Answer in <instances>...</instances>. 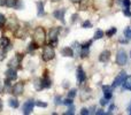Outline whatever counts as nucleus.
Listing matches in <instances>:
<instances>
[{"instance_id": "4c0bfd02", "label": "nucleus", "mask_w": 131, "mask_h": 115, "mask_svg": "<svg viewBox=\"0 0 131 115\" xmlns=\"http://www.w3.org/2000/svg\"><path fill=\"white\" fill-rule=\"evenodd\" d=\"M100 104H101L102 106H105V105H107V99H106V98H104V99H101V100H100Z\"/></svg>"}, {"instance_id": "f257e3e1", "label": "nucleus", "mask_w": 131, "mask_h": 115, "mask_svg": "<svg viewBox=\"0 0 131 115\" xmlns=\"http://www.w3.org/2000/svg\"><path fill=\"white\" fill-rule=\"evenodd\" d=\"M34 38H35V41H36L37 45L44 44V41H45V30H44L41 27H38L36 30H35Z\"/></svg>"}, {"instance_id": "423d86ee", "label": "nucleus", "mask_w": 131, "mask_h": 115, "mask_svg": "<svg viewBox=\"0 0 131 115\" xmlns=\"http://www.w3.org/2000/svg\"><path fill=\"white\" fill-rule=\"evenodd\" d=\"M34 106H35V102L34 100H28L24 105H23V113L24 114H30L34 109Z\"/></svg>"}, {"instance_id": "37998d69", "label": "nucleus", "mask_w": 131, "mask_h": 115, "mask_svg": "<svg viewBox=\"0 0 131 115\" xmlns=\"http://www.w3.org/2000/svg\"><path fill=\"white\" fill-rule=\"evenodd\" d=\"M1 108H2V101L0 100V111H1Z\"/></svg>"}, {"instance_id": "72a5a7b5", "label": "nucleus", "mask_w": 131, "mask_h": 115, "mask_svg": "<svg viewBox=\"0 0 131 115\" xmlns=\"http://www.w3.org/2000/svg\"><path fill=\"white\" fill-rule=\"evenodd\" d=\"M102 90H104V92H108V91H112V89L107 85H104L102 86Z\"/></svg>"}, {"instance_id": "5701e85b", "label": "nucleus", "mask_w": 131, "mask_h": 115, "mask_svg": "<svg viewBox=\"0 0 131 115\" xmlns=\"http://www.w3.org/2000/svg\"><path fill=\"white\" fill-rule=\"evenodd\" d=\"M6 23V17H5V15L4 14H1L0 13V28L1 27H4V24Z\"/></svg>"}, {"instance_id": "473e14b6", "label": "nucleus", "mask_w": 131, "mask_h": 115, "mask_svg": "<svg viewBox=\"0 0 131 115\" xmlns=\"http://www.w3.org/2000/svg\"><path fill=\"white\" fill-rule=\"evenodd\" d=\"M74 111H75L74 106H71V107H70L69 109H68V112H66V114H69V115H70V114H74V113H75Z\"/></svg>"}, {"instance_id": "aec40b11", "label": "nucleus", "mask_w": 131, "mask_h": 115, "mask_svg": "<svg viewBox=\"0 0 131 115\" xmlns=\"http://www.w3.org/2000/svg\"><path fill=\"white\" fill-rule=\"evenodd\" d=\"M5 5L7 7H16V0H5Z\"/></svg>"}, {"instance_id": "49530a36", "label": "nucleus", "mask_w": 131, "mask_h": 115, "mask_svg": "<svg viewBox=\"0 0 131 115\" xmlns=\"http://www.w3.org/2000/svg\"><path fill=\"white\" fill-rule=\"evenodd\" d=\"M51 1H53V2H58V1H60V0H51Z\"/></svg>"}, {"instance_id": "ddd939ff", "label": "nucleus", "mask_w": 131, "mask_h": 115, "mask_svg": "<svg viewBox=\"0 0 131 115\" xmlns=\"http://www.w3.org/2000/svg\"><path fill=\"white\" fill-rule=\"evenodd\" d=\"M109 58H111V52H109V51H104V52L100 54L99 60L101 61V62H107V61L109 60Z\"/></svg>"}, {"instance_id": "7c9ffc66", "label": "nucleus", "mask_w": 131, "mask_h": 115, "mask_svg": "<svg viewBox=\"0 0 131 115\" xmlns=\"http://www.w3.org/2000/svg\"><path fill=\"white\" fill-rule=\"evenodd\" d=\"M122 4L124 5V6L127 7V8H129V7H130V5H131V2H130V0H123V1H122Z\"/></svg>"}, {"instance_id": "a18cd8bd", "label": "nucleus", "mask_w": 131, "mask_h": 115, "mask_svg": "<svg viewBox=\"0 0 131 115\" xmlns=\"http://www.w3.org/2000/svg\"><path fill=\"white\" fill-rule=\"evenodd\" d=\"M1 91H2V84L0 83V92H1Z\"/></svg>"}, {"instance_id": "e433bc0d", "label": "nucleus", "mask_w": 131, "mask_h": 115, "mask_svg": "<svg viewBox=\"0 0 131 115\" xmlns=\"http://www.w3.org/2000/svg\"><path fill=\"white\" fill-rule=\"evenodd\" d=\"M55 104H57V105L61 104V98H60V97H55Z\"/></svg>"}, {"instance_id": "dca6fc26", "label": "nucleus", "mask_w": 131, "mask_h": 115, "mask_svg": "<svg viewBox=\"0 0 131 115\" xmlns=\"http://www.w3.org/2000/svg\"><path fill=\"white\" fill-rule=\"evenodd\" d=\"M123 84H124V89H127V90H131V76L125 77Z\"/></svg>"}, {"instance_id": "393cba45", "label": "nucleus", "mask_w": 131, "mask_h": 115, "mask_svg": "<svg viewBox=\"0 0 131 115\" xmlns=\"http://www.w3.org/2000/svg\"><path fill=\"white\" fill-rule=\"evenodd\" d=\"M124 36L127 37V38L131 39V29L130 28H127V29L124 30Z\"/></svg>"}, {"instance_id": "a878e982", "label": "nucleus", "mask_w": 131, "mask_h": 115, "mask_svg": "<svg viewBox=\"0 0 131 115\" xmlns=\"http://www.w3.org/2000/svg\"><path fill=\"white\" fill-rule=\"evenodd\" d=\"M75 96H76V90H75V89H72V90H70L69 91V93H68V98H74Z\"/></svg>"}, {"instance_id": "f704fd0d", "label": "nucleus", "mask_w": 131, "mask_h": 115, "mask_svg": "<svg viewBox=\"0 0 131 115\" xmlns=\"http://www.w3.org/2000/svg\"><path fill=\"white\" fill-rule=\"evenodd\" d=\"M81 114H82V115H88V114H90V112H89L86 108H83V109L81 111Z\"/></svg>"}, {"instance_id": "4be33fe9", "label": "nucleus", "mask_w": 131, "mask_h": 115, "mask_svg": "<svg viewBox=\"0 0 131 115\" xmlns=\"http://www.w3.org/2000/svg\"><path fill=\"white\" fill-rule=\"evenodd\" d=\"M82 58H85L89 55V47H82V53H81Z\"/></svg>"}, {"instance_id": "9d476101", "label": "nucleus", "mask_w": 131, "mask_h": 115, "mask_svg": "<svg viewBox=\"0 0 131 115\" xmlns=\"http://www.w3.org/2000/svg\"><path fill=\"white\" fill-rule=\"evenodd\" d=\"M20 60H21V54H17L14 59H12L10 62H9V66H10V68H13V69H16V68H18Z\"/></svg>"}, {"instance_id": "b1692460", "label": "nucleus", "mask_w": 131, "mask_h": 115, "mask_svg": "<svg viewBox=\"0 0 131 115\" xmlns=\"http://www.w3.org/2000/svg\"><path fill=\"white\" fill-rule=\"evenodd\" d=\"M115 34H116V28H112L111 30H108V31L106 32V35L108 37H112L113 35H115Z\"/></svg>"}, {"instance_id": "58836bf2", "label": "nucleus", "mask_w": 131, "mask_h": 115, "mask_svg": "<svg viewBox=\"0 0 131 115\" xmlns=\"http://www.w3.org/2000/svg\"><path fill=\"white\" fill-rule=\"evenodd\" d=\"M91 44H92V41H91V40L86 41V43H85V44H84V45H83V47H89V46H90Z\"/></svg>"}, {"instance_id": "c756f323", "label": "nucleus", "mask_w": 131, "mask_h": 115, "mask_svg": "<svg viewBox=\"0 0 131 115\" xmlns=\"http://www.w3.org/2000/svg\"><path fill=\"white\" fill-rule=\"evenodd\" d=\"M35 48H37V44H35V43H31L29 45V47H28V50L29 51H34Z\"/></svg>"}, {"instance_id": "1a4fd4ad", "label": "nucleus", "mask_w": 131, "mask_h": 115, "mask_svg": "<svg viewBox=\"0 0 131 115\" xmlns=\"http://www.w3.org/2000/svg\"><path fill=\"white\" fill-rule=\"evenodd\" d=\"M6 77L8 81H14V79L17 78V74H16V70L13 69V68H9L8 70L6 71Z\"/></svg>"}, {"instance_id": "6ab92c4d", "label": "nucleus", "mask_w": 131, "mask_h": 115, "mask_svg": "<svg viewBox=\"0 0 131 115\" xmlns=\"http://www.w3.org/2000/svg\"><path fill=\"white\" fill-rule=\"evenodd\" d=\"M41 81H43V85H44V88H50V86H51V79L48 78L47 76H45L43 79H41Z\"/></svg>"}, {"instance_id": "bb28decb", "label": "nucleus", "mask_w": 131, "mask_h": 115, "mask_svg": "<svg viewBox=\"0 0 131 115\" xmlns=\"http://www.w3.org/2000/svg\"><path fill=\"white\" fill-rule=\"evenodd\" d=\"M63 104H64V105H69V106H71V105H72V99H71V98H67V99H66L64 101H63Z\"/></svg>"}, {"instance_id": "39448f33", "label": "nucleus", "mask_w": 131, "mask_h": 115, "mask_svg": "<svg viewBox=\"0 0 131 115\" xmlns=\"http://www.w3.org/2000/svg\"><path fill=\"white\" fill-rule=\"evenodd\" d=\"M125 77H127V74H125V71H121V74L118 75V76L115 78V81H114L113 88H116V86L122 85L123 82H124V79H125Z\"/></svg>"}, {"instance_id": "9b49d317", "label": "nucleus", "mask_w": 131, "mask_h": 115, "mask_svg": "<svg viewBox=\"0 0 131 115\" xmlns=\"http://www.w3.org/2000/svg\"><path fill=\"white\" fill-rule=\"evenodd\" d=\"M64 13H66V9H58V11H55L54 12V17L55 18H58V20H60V21H62V22L64 23V20H63V17H64Z\"/></svg>"}, {"instance_id": "2eb2a0df", "label": "nucleus", "mask_w": 131, "mask_h": 115, "mask_svg": "<svg viewBox=\"0 0 131 115\" xmlns=\"http://www.w3.org/2000/svg\"><path fill=\"white\" fill-rule=\"evenodd\" d=\"M34 85H35V88H36V90H41V89L44 88V85H43V81H41L40 78H37L36 81H35V83H34Z\"/></svg>"}, {"instance_id": "c85d7f7f", "label": "nucleus", "mask_w": 131, "mask_h": 115, "mask_svg": "<svg viewBox=\"0 0 131 115\" xmlns=\"http://www.w3.org/2000/svg\"><path fill=\"white\" fill-rule=\"evenodd\" d=\"M91 22L90 21H85V22L83 23V28H85V29H88V28H91Z\"/></svg>"}, {"instance_id": "de8ad7c7", "label": "nucleus", "mask_w": 131, "mask_h": 115, "mask_svg": "<svg viewBox=\"0 0 131 115\" xmlns=\"http://www.w3.org/2000/svg\"><path fill=\"white\" fill-rule=\"evenodd\" d=\"M130 57H131V52H130Z\"/></svg>"}, {"instance_id": "c03bdc74", "label": "nucleus", "mask_w": 131, "mask_h": 115, "mask_svg": "<svg viewBox=\"0 0 131 115\" xmlns=\"http://www.w3.org/2000/svg\"><path fill=\"white\" fill-rule=\"evenodd\" d=\"M71 1H72V2H79L81 0H71Z\"/></svg>"}, {"instance_id": "79ce46f5", "label": "nucleus", "mask_w": 131, "mask_h": 115, "mask_svg": "<svg viewBox=\"0 0 131 115\" xmlns=\"http://www.w3.org/2000/svg\"><path fill=\"white\" fill-rule=\"evenodd\" d=\"M120 43H128V40H124V39H121Z\"/></svg>"}, {"instance_id": "2f4dec72", "label": "nucleus", "mask_w": 131, "mask_h": 115, "mask_svg": "<svg viewBox=\"0 0 131 115\" xmlns=\"http://www.w3.org/2000/svg\"><path fill=\"white\" fill-rule=\"evenodd\" d=\"M105 98H106L107 100L111 99V98H112V91H108V92H105Z\"/></svg>"}, {"instance_id": "6e6552de", "label": "nucleus", "mask_w": 131, "mask_h": 115, "mask_svg": "<svg viewBox=\"0 0 131 115\" xmlns=\"http://www.w3.org/2000/svg\"><path fill=\"white\" fill-rule=\"evenodd\" d=\"M23 89H24V86H23L22 83H16L15 85L13 86V89H12V92L15 96H20L23 93Z\"/></svg>"}, {"instance_id": "a19ab883", "label": "nucleus", "mask_w": 131, "mask_h": 115, "mask_svg": "<svg viewBox=\"0 0 131 115\" xmlns=\"http://www.w3.org/2000/svg\"><path fill=\"white\" fill-rule=\"evenodd\" d=\"M114 107H115V106H114V105H111V107H109V113H111V112L114 109Z\"/></svg>"}, {"instance_id": "f8f14e48", "label": "nucleus", "mask_w": 131, "mask_h": 115, "mask_svg": "<svg viewBox=\"0 0 131 115\" xmlns=\"http://www.w3.org/2000/svg\"><path fill=\"white\" fill-rule=\"evenodd\" d=\"M85 78H86L85 72H84V70L79 67L78 69H77V81H78V83H82V82L85 81Z\"/></svg>"}, {"instance_id": "cd10ccee", "label": "nucleus", "mask_w": 131, "mask_h": 115, "mask_svg": "<svg viewBox=\"0 0 131 115\" xmlns=\"http://www.w3.org/2000/svg\"><path fill=\"white\" fill-rule=\"evenodd\" d=\"M36 105L38 107H44V108H45V107H47V104H46V102H41V101H37Z\"/></svg>"}, {"instance_id": "4468645a", "label": "nucleus", "mask_w": 131, "mask_h": 115, "mask_svg": "<svg viewBox=\"0 0 131 115\" xmlns=\"http://www.w3.org/2000/svg\"><path fill=\"white\" fill-rule=\"evenodd\" d=\"M61 54L63 55V57H74V52H72V50H71L70 47H64V48H62Z\"/></svg>"}, {"instance_id": "ea45409f", "label": "nucleus", "mask_w": 131, "mask_h": 115, "mask_svg": "<svg viewBox=\"0 0 131 115\" xmlns=\"http://www.w3.org/2000/svg\"><path fill=\"white\" fill-rule=\"evenodd\" d=\"M95 114H97V115H101V114H105L104 113V112H102V109H99V111H97V112H95Z\"/></svg>"}, {"instance_id": "20e7f679", "label": "nucleus", "mask_w": 131, "mask_h": 115, "mask_svg": "<svg viewBox=\"0 0 131 115\" xmlns=\"http://www.w3.org/2000/svg\"><path fill=\"white\" fill-rule=\"evenodd\" d=\"M127 61H128L127 53H125L123 50H120L117 52V54H116V62H117V65L124 66L125 63H127Z\"/></svg>"}, {"instance_id": "7ed1b4c3", "label": "nucleus", "mask_w": 131, "mask_h": 115, "mask_svg": "<svg viewBox=\"0 0 131 115\" xmlns=\"http://www.w3.org/2000/svg\"><path fill=\"white\" fill-rule=\"evenodd\" d=\"M60 29L59 28H52L50 30V35H48V39H50V43L52 45H57L58 43V36H59Z\"/></svg>"}, {"instance_id": "f3484780", "label": "nucleus", "mask_w": 131, "mask_h": 115, "mask_svg": "<svg viewBox=\"0 0 131 115\" xmlns=\"http://www.w3.org/2000/svg\"><path fill=\"white\" fill-rule=\"evenodd\" d=\"M9 106L13 107V108H17L18 107V100L16 99V98H12V99L9 100Z\"/></svg>"}, {"instance_id": "0eeeda50", "label": "nucleus", "mask_w": 131, "mask_h": 115, "mask_svg": "<svg viewBox=\"0 0 131 115\" xmlns=\"http://www.w3.org/2000/svg\"><path fill=\"white\" fill-rule=\"evenodd\" d=\"M10 48V41L7 37L0 38V50H9Z\"/></svg>"}, {"instance_id": "f03ea898", "label": "nucleus", "mask_w": 131, "mask_h": 115, "mask_svg": "<svg viewBox=\"0 0 131 115\" xmlns=\"http://www.w3.org/2000/svg\"><path fill=\"white\" fill-rule=\"evenodd\" d=\"M54 55H55V52H54V50H53L52 46L48 45L44 48V51H43V60L44 61L52 60V59L54 58Z\"/></svg>"}, {"instance_id": "412c9836", "label": "nucleus", "mask_w": 131, "mask_h": 115, "mask_svg": "<svg viewBox=\"0 0 131 115\" xmlns=\"http://www.w3.org/2000/svg\"><path fill=\"white\" fill-rule=\"evenodd\" d=\"M104 37V31L102 30H98L97 32L94 34V39H100Z\"/></svg>"}, {"instance_id": "c9c22d12", "label": "nucleus", "mask_w": 131, "mask_h": 115, "mask_svg": "<svg viewBox=\"0 0 131 115\" xmlns=\"http://www.w3.org/2000/svg\"><path fill=\"white\" fill-rule=\"evenodd\" d=\"M123 14H124V15H127V16H131V13H130V11L128 8L123 11Z\"/></svg>"}, {"instance_id": "a211bd4d", "label": "nucleus", "mask_w": 131, "mask_h": 115, "mask_svg": "<svg viewBox=\"0 0 131 115\" xmlns=\"http://www.w3.org/2000/svg\"><path fill=\"white\" fill-rule=\"evenodd\" d=\"M37 7H38V16H43L45 14L44 13V4L43 2H38Z\"/></svg>"}]
</instances>
